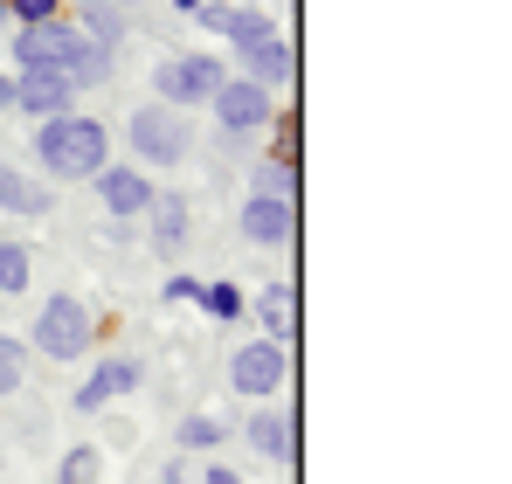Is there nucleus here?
Segmentation results:
<instances>
[{"label":"nucleus","instance_id":"f257e3e1","mask_svg":"<svg viewBox=\"0 0 512 484\" xmlns=\"http://www.w3.org/2000/svg\"><path fill=\"white\" fill-rule=\"evenodd\" d=\"M28 146H35L42 173H56V180H90L97 166H111V132H104L97 118H84V111H63V118H35Z\"/></svg>","mask_w":512,"mask_h":484},{"label":"nucleus","instance_id":"f03ea898","mask_svg":"<svg viewBox=\"0 0 512 484\" xmlns=\"http://www.w3.org/2000/svg\"><path fill=\"white\" fill-rule=\"evenodd\" d=\"M125 139H132L139 166H160V173L194 153V125H187L173 104H139V111H132V125H125Z\"/></svg>","mask_w":512,"mask_h":484},{"label":"nucleus","instance_id":"7ed1b4c3","mask_svg":"<svg viewBox=\"0 0 512 484\" xmlns=\"http://www.w3.org/2000/svg\"><path fill=\"white\" fill-rule=\"evenodd\" d=\"M97 346V319H90L84 298H42L35 312V353L42 360H84Z\"/></svg>","mask_w":512,"mask_h":484},{"label":"nucleus","instance_id":"20e7f679","mask_svg":"<svg viewBox=\"0 0 512 484\" xmlns=\"http://www.w3.org/2000/svg\"><path fill=\"white\" fill-rule=\"evenodd\" d=\"M90 42L77 35V21H28L14 28V70H70Z\"/></svg>","mask_w":512,"mask_h":484},{"label":"nucleus","instance_id":"39448f33","mask_svg":"<svg viewBox=\"0 0 512 484\" xmlns=\"http://www.w3.org/2000/svg\"><path fill=\"white\" fill-rule=\"evenodd\" d=\"M284 374H291V346H277V339H250L229 353V388L243 402H270L284 388Z\"/></svg>","mask_w":512,"mask_h":484},{"label":"nucleus","instance_id":"423d86ee","mask_svg":"<svg viewBox=\"0 0 512 484\" xmlns=\"http://www.w3.org/2000/svg\"><path fill=\"white\" fill-rule=\"evenodd\" d=\"M222 63L215 56H167L160 70H153V104H173V111H187V104H208L215 90H222Z\"/></svg>","mask_w":512,"mask_h":484},{"label":"nucleus","instance_id":"0eeeda50","mask_svg":"<svg viewBox=\"0 0 512 484\" xmlns=\"http://www.w3.org/2000/svg\"><path fill=\"white\" fill-rule=\"evenodd\" d=\"M208 111H215V125L229 132V139H243V132H263L270 118H277V90H263L250 77H222V90L208 97Z\"/></svg>","mask_w":512,"mask_h":484},{"label":"nucleus","instance_id":"6e6552de","mask_svg":"<svg viewBox=\"0 0 512 484\" xmlns=\"http://www.w3.org/2000/svg\"><path fill=\"white\" fill-rule=\"evenodd\" d=\"M236 222H243V242H256V249H291V242H298V201L250 194Z\"/></svg>","mask_w":512,"mask_h":484},{"label":"nucleus","instance_id":"1a4fd4ad","mask_svg":"<svg viewBox=\"0 0 512 484\" xmlns=\"http://www.w3.org/2000/svg\"><path fill=\"white\" fill-rule=\"evenodd\" d=\"M14 111H28V118H63V111H77L70 70H14Z\"/></svg>","mask_w":512,"mask_h":484},{"label":"nucleus","instance_id":"9d476101","mask_svg":"<svg viewBox=\"0 0 512 484\" xmlns=\"http://www.w3.org/2000/svg\"><path fill=\"white\" fill-rule=\"evenodd\" d=\"M90 180H97V201H104L118 222H132V215L153 208V173H146V166H97Z\"/></svg>","mask_w":512,"mask_h":484},{"label":"nucleus","instance_id":"9b49d317","mask_svg":"<svg viewBox=\"0 0 512 484\" xmlns=\"http://www.w3.org/2000/svg\"><path fill=\"white\" fill-rule=\"evenodd\" d=\"M139 381H146V367H139L132 353H111V360H97V374L77 388V402H70V408H77V415H97V408H111L118 395H132Z\"/></svg>","mask_w":512,"mask_h":484},{"label":"nucleus","instance_id":"f8f14e48","mask_svg":"<svg viewBox=\"0 0 512 484\" xmlns=\"http://www.w3.org/2000/svg\"><path fill=\"white\" fill-rule=\"evenodd\" d=\"M243 77L263 83V90H291V83H298V49H291L284 28H277L270 42H250V49H243Z\"/></svg>","mask_w":512,"mask_h":484},{"label":"nucleus","instance_id":"ddd939ff","mask_svg":"<svg viewBox=\"0 0 512 484\" xmlns=\"http://www.w3.org/2000/svg\"><path fill=\"white\" fill-rule=\"evenodd\" d=\"M243 436H250V450L263 464H291V457H298V422H291L284 408H250Z\"/></svg>","mask_w":512,"mask_h":484},{"label":"nucleus","instance_id":"4468645a","mask_svg":"<svg viewBox=\"0 0 512 484\" xmlns=\"http://www.w3.org/2000/svg\"><path fill=\"white\" fill-rule=\"evenodd\" d=\"M146 222H153V249H187V229H194V208H187V194H167V187H153V208H146Z\"/></svg>","mask_w":512,"mask_h":484},{"label":"nucleus","instance_id":"2eb2a0df","mask_svg":"<svg viewBox=\"0 0 512 484\" xmlns=\"http://www.w3.org/2000/svg\"><path fill=\"white\" fill-rule=\"evenodd\" d=\"M0 215H21V222L49 215V187H42V180H28L21 166L0 160Z\"/></svg>","mask_w":512,"mask_h":484},{"label":"nucleus","instance_id":"dca6fc26","mask_svg":"<svg viewBox=\"0 0 512 484\" xmlns=\"http://www.w3.org/2000/svg\"><path fill=\"white\" fill-rule=\"evenodd\" d=\"M256 319H263V332H256V339L291 346V332H298V291H291V284H270V291L256 298Z\"/></svg>","mask_w":512,"mask_h":484},{"label":"nucleus","instance_id":"f3484780","mask_svg":"<svg viewBox=\"0 0 512 484\" xmlns=\"http://www.w3.org/2000/svg\"><path fill=\"white\" fill-rule=\"evenodd\" d=\"M77 35H84L90 49H104V56H118V42H125V7H111V0H84L77 7Z\"/></svg>","mask_w":512,"mask_h":484},{"label":"nucleus","instance_id":"a211bd4d","mask_svg":"<svg viewBox=\"0 0 512 484\" xmlns=\"http://www.w3.org/2000/svg\"><path fill=\"white\" fill-rule=\"evenodd\" d=\"M270 35H277V21H270L256 0H250V7H236V0H229V14H222V42L250 49V42H270Z\"/></svg>","mask_w":512,"mask_h":484},{"label":"nucleus","instance_id":"6ab92c4d","mask_svg":"<svg viewBox=\"0 0 512 484\" xmlns=\"http://www.w3.org/2000/svg\"><path fill=\"white\" fill-rule=\"evenodd\" d=\"M28 277H35L28 249H21V242H0V298H21V291H28Z\"/></svg>","mask_w":512,"mask_h":484},{"label":"nucleus","instance_id":"aec40b11","mask_svg":"<svg viewBox=\"0 0 512 484\" xmlns=\"http://www.w3.org/2000/svg\"><path fill=\"white\" fill-rule=\"evenodd\" d=\"M201 312H208V319H243V312H250V298H243V284H201Z\"/></svg>","mask_w":512,"mask_h":484},{"label":"nucleus","instance_id":"412c9836","mask_svg":"<svg viewBox=\"0 0 512 484\" xmlns=\"http://www.w3.org/2000/svg\"><path fill=\"white\" fill-rule=\"evenodd\" d=\"M298 187H305V180H298V166H291V160H270V166H256V187H250V194H277V201H298Z\"/></svg>","mask_w":512,"mask_h":484},{"label":"nucleus","instance_id":"4be33fe9","mask_svg":"<svg viewBox=\"0 0 512 484\" xmlns=\"http://www.w3.org/2000/svg\"><path fill=\"white\" fill-rule=\"evenodd\" d=\"M21 381H28V346L0 332V395H14Z\"/></svg>","mask_w":512,"mask_h":484},{"label":"nucleus","instance_id":"5701e85b","mask_svg":"<svg viewBox=\"0 0 512 484\" xmlns=\"http://www.w3.org/2000/svg\"><path fill=\"white\" fill-rule=\"evenodd\" d=\"M215 443H222V422L215 415H187L180 422V450H215Z\"/></svg>","mask_w":512,"mask_h":484},{"label":"nucleus","instance_id":"b1692460","mask_svg":"<svg viewBox=\"0 0 512 484\" xmlns=\"http://www.w3.org/2000/svg\"><path fill=\"white\" fill-rule=\"evenodd\" d=\"M97 464H104V457H97L90 443H77V450L63 457V471H56V478H63V484H97Z\"/></svg>","mask_w":512,"mask_h":484},{"label":"nucleus","instance_id":"393cba45","mask_svg":"<svg viewBox=\"0 0 512 484\" xmlns=\"http://www.w3.org/2000/svg\"><path fill=\"white\" fill-rule=\"evenodd\" d=\"M104 77H111V56H104V49H84V56L70 63V83H77V90H90V83H104Z\"/></svg>","mask_w":512,"mask_h":484},{"label":"nucleus","instance_id":"a878e982","mask_svg":"<svg viewBox=\"0 0 512 484\" xmlns=\"http://www.w3.org/2000/svg\"><path fill=\"white\" fill-rule=\"evenodd\" d=\"M7 21H63V0H7Z\"/></svg>","mask_w":512,"mask_h":484},{"label":"nucleus","instance_id":"bb28decb","mask_svg":"<svg viewBox=\"0 0 512 484\" xmlns=\"http://www.w3.org/2000/svg\"><path fill=\"white\" fill-rule=\"evenodd\" d=\"M160 298H167V305H201V277H167Z\"/></svg>","mask_w":512,"mask_h":484},{"label":"nucleus","instance_id":"cd10ccee","mask_svg":"<svg viewBox=\"0 0 512 484\" xmlns=\"http://www.w3.org/2000/svg\"><path fill=\"white\" fill-rule=\"evenodd\" d=\"M208 484H243V478H236L229 464H208Z\"/></svg>","mask_w":512,"mask_h":484},{"label":"nucleus","instance_id":"c85d7f7f","mask_svg":"<svg viewBox=\"0 0 512 484\" xmlns=\"http://www.w3.org/2000/svg\"><path fill=\"white\" fill-rule=\"evenodd\" d=\"M0 111H14V77L0 70Z\"/></svg>","mask_w":512,"mask_h":484},{"label":"nucleus","instance_id":"c756f323","mask_svg":"<svg viewBox=\"0 0 512 484\" xmlns=\"http://www.w3.org/2000/svg\"><path fill=\"white\" fill-rule=\"evenodd\" d=\"M173 7H180V14H194V7H201V0H173Z\"/></svg>","mask_w":512,"mask_h":484},{"label":"nucleus","instance_id":"7c9ffc66","mask_svg":"<svg viewBox=\"0 0 512 484\" xmlns=\"http://www.w3.org/2000/svg\"><path fill=\"white\" fill-rule=\"evenodd\" d=\"M0 21H7V0H0Z\"/></svg>","mask_w":512,"mask_h":484},{"label":"nucleus","instance_id":"2f4dec72","mask_svg":"<svg viewBox=\"0 0 512 484\" xmlns=\"http://www.w3.org/2000/svg\"><path fill=\"white\" fill-rule=\"evenodd\" d=\"M111 7H132V0H111Z\"/></svg>","mask_w":512,"mask_h":484},{"label":"nucleus","instance_id":"473e14b6","mask_svg":"<svg viewBox=\"0 0 512 484\" xmlns=\"http://www.w3.org/2000/svg\"><path fill=\"white\" fill-rule=\"evenodd\" d=\"M236 7H250V0H236Z\"/></svg>","mask_w":512,"mask_h":484}]
</instances>
